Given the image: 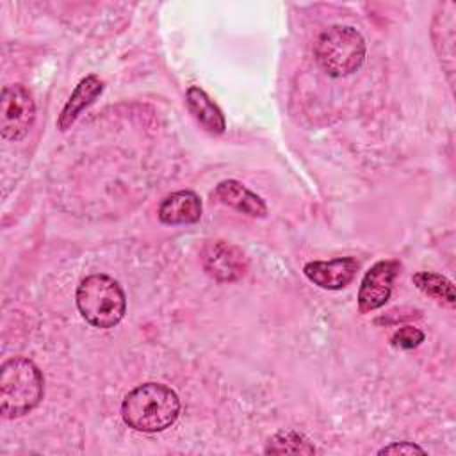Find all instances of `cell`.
<instances>
[{
	"label": "cell",
	"mask_w": 456,
	"mask_h": 456,
	"mask_svg": "<svg viewBox=\"0 0 456 456\" xmlns=\"http://www.w3.org/2000/svg\"><path fill=\"white\" fill-rule=\"evenodd\" d=\"M180 413L176 392L162 383H142L130 390L121 403L125 424L141 433L167 429Z\"/></svg>",
	"instance_id": "obj_1"
},
{
	"label": "cell",
	"mask_w": 456,
	"mask_h": 456,
	"mask_svg": "<svg viewBox=\"0 0 456 456\" xmlns=\"http://www.w3.org/2000/svg\"><path fill=\"white\" fill-rule=\"evenodd\" d=\"M45 379L28 358H11L0 369V413L16 419L30 413L43 399Z\"/></svg>",
	"instance_id": "obj_2"
},
{
	"label": "cell",
	"mask_w": 456,
	"mask_h": 456,
	"mask_svg": "<svg viewBox=\"0 0 456 456\" xmlns=\"http://www.w3.org/2000/svg\"><path fill=\"white\" fill-rule=\"evenodd\" d=\"M80 315L94 328H114L126 312V297L121 285L107 274L84 278L75 294Z\"/></svg>",
	"instance_id": "obj_3"
},
{
	"label": "cell",
	"mask_w": 456,
	"mask_h": 456,
	"mask_svg": "<svg viewBox=\"0 0 456 456\" xmlns=\"http://www.w3.org/2000/svg\"><path fill=\"white\" fill-rule=\"evenodd\" d=\"M315 59L333 78L354 73L365 61V41L362 34L346 25L326 28L315 41Z\"/></svg>",
	"instance_id": "obj_4"
},
{
	"label": "cell",
	"mask_w": 456,
	"mask_h": 456,
	"mask_svg": "<svg viewBox=\"0 0 456 456\" xmlns=\"http://www.w3.org/2000/svg\"><path fill=\"white\" fill-rule=\"evenodd\" d=\"M36 119V103L32 94L21 84L2 89L0 98V132L4 139L20 141L27 135Z\"/></svg>",
	"instance_id": "obj_5"
},
{
	"label": "cell",
	"mask_w": 456,
	"mask_h": 456,
	"mask_svg": "<svg viewBox=\"0 0 456 456\" xmlns=\"http://www.w3.org/2000/svg\"><path fill=\"white\" fill-rule=\"evenodd\" d=\"M201 264L207 274L217 281H237L248 271L244 253L226 240L207 242L201 249Z\"/></svg>",
	"instance_id": "obj_6"
},
{
	"label": "cell",
	"mask_w": 456,
	"mask_h": 456,
	"mask_svg": "<svg viewBox=\"0 0 456 456\" xmlns=\"http://www.w3.org/2000/svg\"><path fill=\"white\" fill-rule=\"evenodd\" d=\"M399 271V262L379 260L363 276L358 290V310L362 314L383 306L392 294V283Z\"/></svg>",
	"instance_id": "obj_7"
},
{
	"label": "cell",
	"mask_w": 456,
	"mask_h": 456,
	"mask_svg": "<svg viewBox=\"0 0 456 456\" xmlns=\"http://www.w3.org/2000/svg\"><path fill=\"white\" fill-rule=\"evenodd\" d=\"M360 264L353 256H338L331 260H314L303 267L305 276L321 289L338 290L353 281Z\"/></svg>",
	"instance_id": "obj_8"
},
{
	"label": "cell",
	"mask_w": 456,
	"mask_h": 456,
	"mask_svg": "<svg viewBox=\"0 0 456 456\" xmlns=\"http://www.w3.org/2000/svg\"><path fill=\"white\" fill-rule=\"evenodd\" d=\"M201 217V200L192 191L167 194L159 205V219L164 224H192Z\"/></svg>",
	"instance_id": "obj_9"
},
{
	"label": "cell",
	"mask_w": 456,
	"mask_h": 456,
	"mask_svg": "<svg viewBox=\"0 0 456 456\" xmlns=\"http://www.w3.org/2000/svg\"><path fill=\"white\" fill-rule=\"evenodd\" d=\"M214 196L226 207L235 208L240 214L251 217H264L267 214V207L264 200L251 192L244 183L237 180H223L217 183Z\"/></svg>",
	"instance_id": "obj_10"
},
{
	"label": "cell",
	"mask_w": 456,
	"mask_h": 456,
	"mask_svg": "<svg viewBox=\"0 0 456 456\" xmlns=\"http://www.w3.org/2000/svg\"><path fill=\"white\" fill-rule=\"evenodd\" d=\"M102 91H103V82L96 75H87L86 78H82L73 89L71 96L68 98V102L64 103L57 118L59 130L62 132L68 130L77 121L80 112L87 109L102 94Z\"/></svg>",
	"instance_id": "obj_11"
},
{
	"label": "cell",
	"mask_w": 456,
	"mask_h": 456,
	"mask_svg": "<svg viewBox=\"0 0 456 456\" xmlns=\"http://www.w3.org/2000/svg\"><path fill=\"white\" fill-rule=\"evenodd\" d=\"M185 102L187 107L191 110V114L196 118V121L210 134L219 135L226 130V121H224V114L221 112V109L210 100V96L196 87L191 86L185 93Z\"/></svg>",
	"instance_id": "obj_12"
},
{
	"label": "cell",
	"mask_w": 456,
	"mask_h": 456,
	"mask_svg": "<svg viewBox=\"0 0 456 456\" xmlns=\"http://www.w3.org/2000/svg\"><path fill=\"white\" fill-rule=\"evenodd\" d=\"M413 283L419 290H422L424 294L435 297L436 301L447 305V306H454L456 305V294H454V285L451 280H447L445 276L438 274V273H431V271H420L413 274Z\"/></svg>",
	"instance_id": "obj_13"
},
{
	"label": "cell",
	"mask_w": 456,
	"mask_h": 456,
	"mask_svg": "<svg viewBox=\"0 0 456 456\" xmlns=\"http://www.w3.org/2000/svg\"><path fill=\"white\" fill-rule=\"evenodd\" d=\"M265 452L269 454H314L315 447L301 433L287 429L273 435L267 442Z\"/></svg>",
	"instance_id": "obj_14"
},
{
	"label": "cell",
	"mask_w": 456,
	"mask_h": 456,
	"mask_svg": "<svg viewBox=\"0 0 456 456\" xmlns=\"http://www.w3.org/2000/svg\"><path fill=\"white\" fill-rule=\"evenodd\" d=\"M392 346L401 347V349H413L417 347L422 340H424V333L419 328L413 326H404L399 328L394 335H392Z\"/></svg>",
	"instance_id": "obj_15"
},
{
	"label": "cell",
	"mask_w": 456,
	"mask_h": 456,
	"mask_svg": "<svg viewBox=\"0 0 456 456\" xmlns=\"http://www.w3.org/2000/svg\"><path fill=\"white\" fill-rule=\"evenodd\" d=\"M379 454H408L410 456V454H426V451L413 442H395L379 449Z\"/></svg>",
	"instance_id": "obj_16"
}]
</instances>
